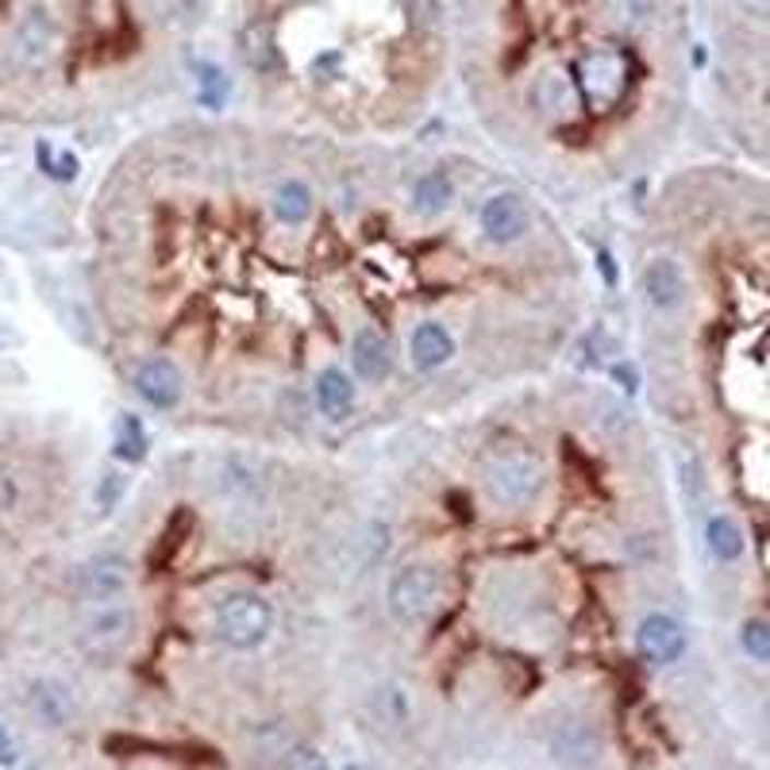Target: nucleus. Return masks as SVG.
Listing matches in <instances>:
<instances>
[{
  "label": "nucleus",
  "instance_id": "nucleus-1",
  "mask_svg": "<svg viewBox=\"0 0 770 770\" xmlns=\"http://www.w3.org/2000/svg\"><path fill=\"white\" fill-rule=\"evenodd\" d=\"M544 463H539L532 451L524 447H501L486 458V470H481V486L493 501L509 509L532 505V501L544 493Z\"/></svg>",
  "mask_w": 770,
  "mask_h": 770
},
{
  "label": "nucleus",
  "instance_id": "nucleus-2",
  "mask_svg": "<svg viewBox=\"0 0 770 770\" xmlns=\"http://www.w3.org/2000/svg\"><path fill=\"white\" fill-rule=\"evenodd\" d=\"M273 628V609L266 597L258 594H232L217 612V632L228 648L235 651H250L258 643H266Z\"/></svg>",
  "mask_w": 770,
  "mask_h": 770
},
{
  "label": "nucleus",
  "instance_id": "nucleus-3",
  "mask_svg": "<svg viewBox=\"0 0 770 770\" xmlns=\"http://www.w3.org/2000/svg\"><path fill=\"white\" fill-rule=\"evenodd\" d=\"M443 602V578L432 567H405L389 578V612L405 625H420Z\"/></svg>",
  "mask_w": 770,
  "mask_h": 770
},
{
  "label": "nucleus",
  "instance_id": "nucleus-4",
  "mask_svg": "<svg viewBox=\"0 0 770 770\" xmlns=\"http://www.w3.org/2000/svg\"><path fill=\"white\" fill-rule=\"evenodd\" d=\"M131 632H136V612L124 602L89 605L85 620H81V648L101 658H113L131 643Z\"/></svg>",
  "mask_w": 770,
  "mask_h": 770
},
{
  "label": "nucleus",
  "instance_id": "nucleus-5",
  "mask_svg": "<svg viewBox=\"0 0 770 770\" xmlns=\"http://www.w3.org/2000/svg\"><path fill=\"white\" fill-rule=\"evenodd\" d=\"M131 590V567L116 555H101V559L85 562L78 570V597L85 605H108L124 602Z\"/></svg>",
  "mask_w": 770,
  "mask_h": 770
},
{
  "label": "nucleus",
  "instance_id": "nucleus-6",
  "mask_svg": "<svg viewBox=\"0 0 770 770\" xmlns=\"http://www.w3.org/2000/svg\"><path fill=\"white\" fill-rule=\"evenodd\" d=\"M628 85V58L620 50H590L582 58V89L597 108L612 105Z\"/></svg>",
  "mask_w": 770,
  "mask_h": 770
},
{
  "label": "nucleus",
  "instance_id": "nucleus-7",
  "mask_svg": "<svg viewBox=\"0 0 770 770\" xmlns=\"http://www.w3.org/2000/svg\"><path fill=\"white\" fill-rule=\"evenodd\" d=\"M481 232L493 243H516L528 232V205L521 192H493L490 201L481 205Z\"/></svg>",
  "mask_w": 770,
  "mask_h": 770
},
{
  "label": "nucleus",
  "instance_id": "nucleus-8",
  "mask_svg": "<svg viewBox=\"0 0 770 770\" xmlns=\"http://www.w3.org/2000/svg\"><path fill=\"white\" fill-rule=\"evenodd\" d=\"M635 648H640V655L648 658V663H655V666L674 663V658L682 655V648H686L682 625L670 620V617H663V612H651V617H643L640 628H635Z\"/></svg>",
  "mask_w": 770,
  "mask_h": 770
},
{
  "label": "nucleus",
  "instance_id": "nucleus-9",
  "mask_svg": "<svg viewBox=\"0 0 770 770\" xmlns=\"http://www.w3.org/2000/svg\"><path fill=\"white\" fill-rule=\"evenodd\" d=\"M182 370L170 359H147L136 370V394L143 397L151 409H174L182 401Z\"/></svg>",
  "mask_w": 770,
  "mask_h": 770
},
{
  "label": "nucleus",
  "instance_id": "nucleus-10",
  "mask_svg": "<svg viewBox=\"0 0 770 770\" xmlns=\"http://www.w3.org/2000/svg\"><path fill=\"white\" fill-rule=\"evenodd\" d=\"M640 285H643V298H648V305H655V308H678V305H682V298H686V273H682V266L674 262V258H666V255L651 258V262L643 266Z\"/></svg>",
  "mask_w": 770,
  "mask_h": 770
},
{
  "label": "nucleus",
  "instance_id": "nucleus-11",
  "mask_svg": "<svg viewBox=\"0 0 770 770\" xmlns=\"http://www.w3.org/2000/svg\"><path fill=\"white\" fill-rule=\"evenodd\" d=\"M351 362H354V374H359L362 382L377 385L394 374V347H389V339H385L377 328H362L351 343Z\"/></svg>",
  "mask_w": 770,
  "mask_h": 770
},
{
  "label": "nucleus",
  "instance_id": "nucleus-12",
  "mask_svg": "<svg viewBox=\"0 0 770 770\" xmlns=\"http://www.w3.org/2000/svg\"><path fill=\"white\" fill-rule=\"evenodd\" d=\"M409 354H412V366L428 374V370H440L443 362H451V354H455V339L447 336L443 324H420V328L412 331Z\"/></svg>",
  "mask_w": 770,
  "mask_h": 770
},
{
  "label": "nucleus",
  "instance_id": "nucleus-13",
  "mask_svg": "<svg viewBox=\"0 0 770 770\" xmlns=\"http://www.w3.org/2000/svg\"><path fill=\"white\" fill-rule=\"evenodd\" d=\"M316 405H320V412L331 420H343L347 412L354 409V385L339 366H328L316 377Z\"/></svg>",
  "mask_w": 770,
  "mask_h": 770
},
{
  "label": "nucleus",
  "instance_id": "nucleus-14",
  "mask_svg": "<svg viewBox=\"0 0 770 770\" xmlns=\"http://www.w3.org/2000/svg\"><path fill=\"white\" fill-rule=\"evenodd\" d=\"M32 709H35V716H39L47 728H62L66 721L73 716V701H70V690L66 686H58V682H35L32 686Z\"/></svg>",
  "mask_w": 770,
  "mask_h": 770
},
{
  "label": "nucleus",
  "instance_id": "nucleus-15",
  "mask_svg": "<svg viewBox=\"0 0 770 770\" xmlns=\"http://www.w3.org/2000/svg\"><path fill=\"white\" fill-rule=\"evenodd\" d=\"M451 201H455V185H451V177L443 170H432V174H424L412 185V209L420 217H440Z\"/></svg>",
  "mask_w": 770,
  "mask_h": 770
},
{
  "label": "nucleus",
  "instance_id": "nucleus-16",
  "mask_svg": "<svg viewBox=\"0 0 770 770\" xmlns=\"http://www.w3.org/2000/svg\"><path fill=\"white\" fill-rule=\"evenodd\" d=\"M273 217L281 220V224H305L308 217H313V189L301 182H285L278 185V192H273Z\"/></svg>",
  "mask_w": 770,
  "mask_h": 770
},
{
  "label": "nucleus",
  "instance_id": "nucleus-17",
  "mask_svg": "<svg viewBox=\"0 0 770 770\" xmlns=\"http://www.w3.org/2000/svg\"><path fill=\"white\" fill-rule=\"evenodd\" d=\"M705 544L716 559L732 562L744 555V528H739L732 516H709L705 521Z\"/></svg>",
  "mask_w": 770,
  "mask_h": 770
},
{
  "label": "nucleus",
  "instance_id": "nucleus-18",
  "mask_svg": "<svg viewBox=\"0 0 770 770\" xmlns=\"http://www.w3.org/2000/svg\"><path fill=\"white\" fill-rule=\"evenodd\" d=\"M243 58H247L255 70H273V66H278V50H273L270 24H262V20L247 24V32H243Z\"/></svg>",
  "mask_w": 770,
  "mask_h": 770
},
{
  "label": "nucleus",
  "instance_id": "nucleus-19",
  "mask_svg": "<svg viewBox=\"0 0 770 770\" xmlns=\"http://www.w3.org/2000/svg\"><path fill=\"white\" fill-rule=\"evenodd\" d=\"M555 751H559V759L594 762L597 759V736L586 728V724H567L562 736L555 739Z\"/></svg>",
  "mask_w": 770,
  "mask_h": 770
},
{
  "label": "nucleus",
  "instance_id": "nucleus-20",
  "mask_svg": "<svg viewBox=\"0 0 770 770\" xmlns=\"http://www.w3.org/2000/svg\"><path fill=\"white\" fill-rule=\"evenodd\" d=\"M116 458H124V463H143L147 458V432L136 412H124L120 417V428H116Z\"/></svg>",
  "mask_w": 770,
  "mask_h": 770
},
{
  "label": "nucleus",
  "instance_id": "nucleus-21",
  "mask_svg": "<svg viewBox=\"0 0 770 770\" xmlns=\"http://www.w3.org/2000/svg\"><path fill=\"white\" fill-rule=\"evenodd\" d=\"M539 105L551 116H567L570 108H574V85H570L562 73H547V78L539 81Z\"/></svg>",
  "mask_w": 770,
  "mask_h": 770
},
{
  "label": "nucleus",
  "instance_id": "nucleus-22",
  "mask_svg": "<svg viewBox=\"0 0 770 770\" xmlns=\"http://www.w3.org/2000/svg\"><path fill=\"white\" fill-rule=\"evenodd\" d=\"M739 648L747 651V655L755 658V663H767L770 658V632L762 620H747L744 628H739Z\"/></svg>",
  "mask_w": 770,
  "mask_h": 770
},
{
  "label": "nucleus",
  "instance_id": "nucleus-23",
  "mask_svg": "<svg viewBox=\"0 0 770 770\" xmlns=\"http://www.w3.org/2000/svg\"><path fill=\"white\" fill-rule=\"evenodd\" d=\"M124 490H128V478H124V474H116V470L101 474V486H96V505L105 509V513H113L116 501L124 498Z\"/></svg>",
  "mask_w": 770,
  "mask_h": 770
},
{
  "label": "nucleus",
  "instance_id": "nucleus-24",
  "mask_svg": "<svg viewBox=\"0 0 770 770\" xmlns=\"http://www.w3.org/2000/svg\"><path fill=\"white\" fill-rule=\"evenodd\" d=\"M674 463H678V478H682L686 493H690V498H698V493H701V466H698V458H693L690 451H678V455H674Z\"/></svg>",
  "mask_w": 770,
  "mask_h": 770
},
{
  "label": "nucleus",
  "instance_id": "nucleus-25",
  "mask_svg": "<svg viewBox=\"0 0 770 770\" xmlns=\"http://www.w3.org/2000/svg\"><path fill=\"white\" fill-rule=\"evenodd\" d=\"M16 755H20V747H16V739H12V732L0 728V767H12Z\"/></svg>",
  "mask_w": 770,
  "mask_h": 770
}]
</instances>
